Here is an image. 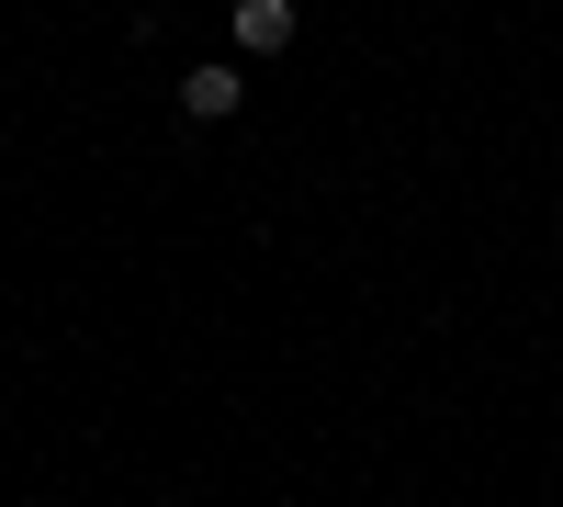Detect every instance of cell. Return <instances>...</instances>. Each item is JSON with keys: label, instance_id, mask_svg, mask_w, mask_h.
<instances>
[{"label": "cell", "instance_id": "obj_2", "mask_svg": "<svg viewBox=\"0 0 563 507\" xmlns=\"http://www.w3.org/2000/svg\"><path fill=\"white\" fill-rule=\"evenodd\" d=\"M294 45V0H238V57H282Z\"/></svg>", "mask_w": 563, "mask_h": 507}, {"label": "cell", "instance_id": "obj_1", "mask_svg": "<svg viewBox=\"0 0 563 507\" xmlns=\"http://www.w3.org/2000/svg\"><path fill=\"white\" fill-rule=\"evenodd\" d=\"M238 102H249V79L225 68V57H203V68H180V113H192V124H225Z\"/></svg>", "mask_w": 563, "mask_h": 507}]
</instances>
